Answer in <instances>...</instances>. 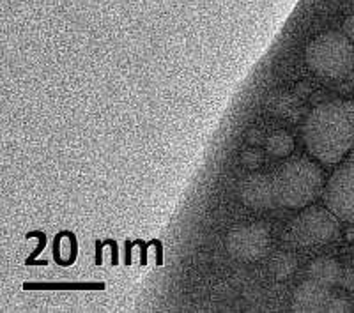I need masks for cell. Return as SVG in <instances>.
Returning a JSON list of instances; mask_svg holds the SVG:
<instances>
[{
  "instance_id": "obj_3",
  "label": "cell",
  "mask_w": 354,
  "mask_h": 313,
  "mask_svg": "<svg viewBox=\"0 0 354 313\" xmlns=\"http://www.w3.org/2000/svg\"><path fill=\"white\" fill-rule=\"evenodd\" d=\"M305 59L319 77L344 78L354 69V44L346 34H321L306 46Z\"/></svg>"
},
{
  "instance_id": "obj_6",
  "label": "cell",
  "mask_w": 354,
  "mask_h": 313,
  "mask_svg": "<svg viewBox=\"0 0 354 313\" xmlns=\"http://www.w3.org/2000/svg\"><path fill=\"white\" fill-rule=\"evenodd\" d=\"M270 230L262 223L238 227L227 236L225 248L230 257L241 262L259 260L270 248Z\"/></svg>"
},
{
  "instance_id": "obj_14",
  "label": "cell",
  "mask_w": 354,
  "mask_h": 313,
  "mask_svg": "<svg viewBox=\"0 0 354 313\" xmlns=\"http://www.w3.org/2000/svg\"><path fill=\"white\" fill-rule=\"evenodd\" d=\"M344 34H346L351 41H354V15H351V17L344 21Z\"/></svg>"
},
{
  "instance_id": "obj_5",
  "label": "cell",
  "mask_w": 354,
  "mask_h": 313,
  "mask_svg": "<svg viewBox=\"0 0 354 313\" xmlns=\"http://www.w3.org/2000/svg\"><path fill=\"white\" fill-rule=\"evenodd\" d=\"M322 198L340 221L354 223V153L324 186Z\"/></svg>"
},
{
  "instance_id": "obj_8",
  "label": "cell",
  "mask_w": 354,
  "mask_h": 313,
  "mask_svg": "<svg viewBox=\"0 0 354 313\" xmlns=\"http://www.w3.org/2000/svg\"><path fill=\"white\" fill-rule=\"evenodd\" d=\"M331 299H333V294H331L330 287L321 285V283L308 278L294 290L290 308H292V312L298 313L328 312Z\"/></svg>"
},
{
  "instance_id": "obj_13",
  "label": "cell",
  "mask_w": 354,
  "mask_h": 313,
  "mask_svg": "<svg viewBox=\"0 0 354 313\" xmlns=\"http://www.w3.org/2000/svg\"><path fill=\"white\" fill-rule=\"evenodd\" d=\"M338 285H342L347 290H354V269H344Z\"/></svg>"
},
{
  "instance_id": "obj_4",
  "label": "cell",
  "mask_w": 354,
  "mask_h": 313,
  "mask_svg": "<svg viewBox=\"0 0 354 313\" xmlns=\"http://www.w3.org/2000/svg\"><path fill=\"white\" fill-rule=\"evenodd\" d=\"M340 232V218L324 207L306 209L290 221L287 229V239L292 245L303 246H322L328 245Z\"/></svg>"
},
{
  "instance_id": "obj_2",
  "label": "cell",
  "mask_w": 354,
  "mask_h": 313,
  "mask_svg": "<svg viewBox=\"0 0 354 313\" xmlns=\"http://www.w3.org/2000/svg\"><path fill=\"white\" fill-rule=\"evenodd\" d=\"M273 186L278 207L303 209L324 191V176L306 158H292L277 170Z\"/></svg>"
},
{
  "instance_id": "obj_7",
  "label": "cell",
  "mask_w": 354,
  "mask_h": 313,
  "mask_svg": "<svg viewBox=\"0 0 354 313\" xmlns=\"http://www.w3.org/2000/svg\"><path fill=\"white\" fill-rule=\"evenodd\" d=\"M239 198L250 209H273L278 207L274 197L273 176L252 173L245 177L239 184Z\"/></svg>"
},
{
  "instance_id": "obj_15",
  "label": "cell",
  "mask_w": 354,
  "mask_h": 313,
  "mask_svg": "<svg viewBox=\"0 0 354 313\" xmlns=\"http://www.w3.org/2000/svg\"><path fill=\"white\" fill-rule=\"evenodd\" d=\"M346 239L349 243H354V223L346 230Z\"/></svg>"
},
{
  "instance_id": "obj_11",
  "label": "cell",
  "mask_w": 354,
  "mask_h": 313,
  "mask_svg": "<svg viewBox=\"0 0 354 313\" xmlns=\"http://www.w3.org/2000/svg\"><path fill=\"white\" fill-rule=\"evenodd\" d=\"M266 151L274 158H286L294 151V140L286 131L273 133L266 142Z\"/></svg>"
},
{
  "instance_id": "obj_10",
  "label": "cell",
  "mask_w": 354,
  "mask_h": 313,
  "mask_svg": "<svg viewBox=\"0 0 354 313\" xmlns=\"http://www.w3.org/2000/svg\"><path fill=\"white\" fill-rule=\"evenodd\" d=\"M298 269V258L294 257L292 253L278 252L274 253L270 260V273L274 280L282 281L287 280L294 274V271Z\"/></svg>"
},
{
  "instance_id": "obj_1",
  "label": "cell",
  "mask_w": 354,
  "mask_h": 313,
  "mask_svg": "<svg viewBox=\"0 0 354 313\" xmlns=\"http://www.w3.org/2000/svg\"><path fill=\"white\" fill-rule=\"evenodd\" d=\"M303 140L321 163H340L354 149V101L333 99L315 106L303 126Z\"/></svg>"
},
{
  "instance_id": "obj_12",
  "label": "cell",
  "mask_w": 354,
  "mask_h": 313,
  "mask_svg": "<svg viewBox=\"0 0 354 313\" xmlns=\"http://www.w3.org/2000/svg\"><path fill=\"white\" fill-rule=\"evenodd\" d=\"M328 312L330 313H338V312H353V305H351L349 301H346V299H342V297H335L331 299L330 306H328Z\"/></svg>"
},
{
  "instance_id": "obj_9",
  "label": "cell",
  "mask_w": 354,
  "mask_h": 313,
  "mask_svg": "<svg viewBox=\"0 0 354 313\" xmlns=\"http://www.w3.org/2000/svg\"><path fill=\"white\" fill-rule=\"evenodd\" d=\"M344 267L338 264L335 258H328L322 257L314 260L312 264L308 265V269H306V274H308L310 280L317 281L321 285L326 287H333L338 285V281H340V276H342Z\"/></svg>"
}]
</instances>
